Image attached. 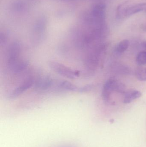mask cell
<instances>
[{"label": "cell", "instance_id": "obj_1", "mask_svg": "<svg viewBox=\"0 0 146 147\" xmlns=\"http://www.w3.org/2000/svg\"><path fill=\"white\" fill-rule=\"evenodd\" d=\"M125 86L123 84L114 79L107 80L104 86L103 91V98L108 102L110 98L111 94L113 91L123 93L125 91Z\"/></svg>", "mask_w": 146, "mask_h": 147}, {"label": "cell", "instance_id": "obj_2", "mask_svg": "<svg viewBox=\"0 0 146 147\" xmlns=\"http://www.w3.org/2000/svg\"><path fill=\"white\" fill-rule=\"evenodd\" d=\"M106 13V6L104 3L95 5L92 9L89 21L95 24H100L104 20Z\"/></svg>", "mask_w": 146, "mask_h": 147}, {"label": "cell", "instance_id": "obj_3", "mask_svg": "<svg viewBox=\"0 0 146 147\" xmlns=\"http://www.w3.org/2000/svg\"><path fill=\"white\" fill-rule=\"evenodd\" d=\"M142 11L146 12V3L133 4L130 3L125 13V17H129Z\"/></svg>", "mask_w": 146, "mask_h": 147}, {"label": "cell", "instance_id": "obj_4", "mask_svg": "<svg viewBox=\"0 0 146 147\" xmlns=\"http://www.w3.org/2000/svg\"><path fill=\"white\" fill-rule=\"evenodd\" d=\"M141 96V92L139 91L136 90L129 91L125 93L123 102L126 104L129 103Z\"/></svg>", "mask_w": 146, "mask_h": 147}, {"label": "cell", "instance_id": "obj_5", "mask_svg": "<svg viewBox=\"0 0 146 147\" xmlns=\"http://www.w3.org/2000/svg\"><path fill=\"white\" fill-rule=\"evenodd\" d=\"M131 3L130 1L125 2L124 3L121 4L117 7L116 11V18L118 20H121L125 18V13L127 8L129 4Z\"/></svg>", "mask_w": 146, "mask_h": 147}, {"label": "cell", "instance_id": "obj_6", "mask_svg": "<svg viewBox=\"0 0 146 147\" xmlns=\"http://www.w3.org/2000/svg\"><path fill=\"white\" fill-rule=\"evenodd\" d=\"M136 78L140 81H146V68L138 67L135 71Z\"/></svg>", "mask_w": 146, "mask_h": 147}, {"label": "cell", "instance_id": "obj_7", "mask_svg": "<svg viewBox=\"0 0 146 147\" xmlns=\"http://www.w3.org/2000/svg\"><path fill=\"white\" fill-rule=\"evenodd\" d=\"M129 46V41L128 40H123L119 43L117 47L116 51L118 53H123L127 49Z\"/></svg>", "mask_w": 146, "mask_h": 147}, {"label": "cell", "instance_id": "obj_8", "mask_svg": "<svg viewBox=\"0 0 146 147\" xmlns=\"http://www.w3.org/2000/svg\"><path fill=\"white\" fill-rule=\"evenodd\" d=\"M26 7L25 3L21 0L15 1L13 4V9L16 11H23L26 8Z\"/></svg>", "mask_w": 146, "mask_h": 147}, {"label": "cell", "instance_id": "obj_9", "mask_svg": "<svg viewBox=\"0 0 146 147\" xmlns=\"http://www.w3.org/2000/svg\"><path fill=\"white\" fill-rule=\"evenodd\" d=\"M136 62L141 66L146 65V51L141 52L138 54Z\"/></svg>", "mask_w": 146, "mask_h": 147}, {"label": "cell", "instance_id": "obj_10", "mask_svg": "<svg viewBox=\"0 0 146 147\" xmlns=\"http://www.w3.org/2000/svg\"><path fill=\"white\" fill-rule=\"evenodd\" d=\"M141 28L143 31L146 32V23L141 26Z\"/></svg>", "mask_w": 146, "mask_h": 147}, {"label": "cell", "instance_id": "obj_11", "mask_svg": "<svg viewBox=\"0 0 146 147\" xmlns=\"http://www.w3.org/2000/svg\"><path fill=\"white\" fill-rule=\"evenodd\" d=\"M142 45L146 49V41H145V42H144L142 43Z\"/></svg>", "mask_w": 146, "mask_h": 147}, {"label": "cell", "instance_id": "obj_12", "mask_svg": "<svg viewBox=\"0 0 146 147\" xmlns=\"http://www.w3.org/2000/svg\"><path fill=\"white\" fill-rule=\"evenodd\" d=\"M63 1H72V0H63Z\"/></svg>", "mask_w": 146, "mask_h": 147}]
</instances>
